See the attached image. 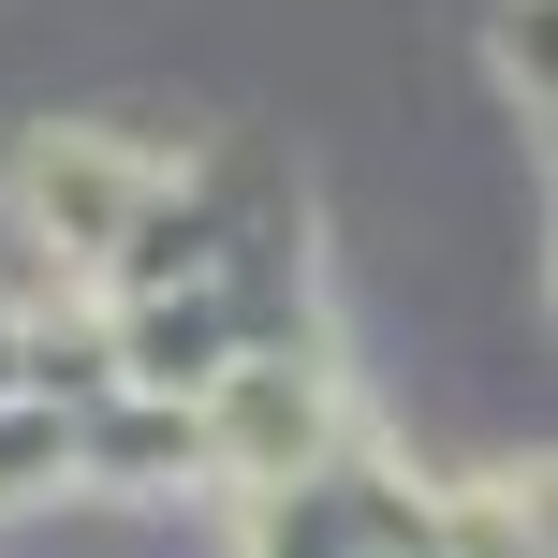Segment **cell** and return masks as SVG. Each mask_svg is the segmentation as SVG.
Masks as SVG:
<instances>
[{
  "instance_id": "6da1fadb",
  "label": "cell",
  "mask_w": 558,
  "mask_h": 558,
  "mask_svg": "<svg viewBox=\"0 0 558 558\" xmlns=\"http://www.w3.org/2000/svg\"><path fill=\"white\" fill-rule=\"evenodd\" d=\"M15 383H29V294L0 279V397H15Z\"/></svg>"
}]
</instances>
